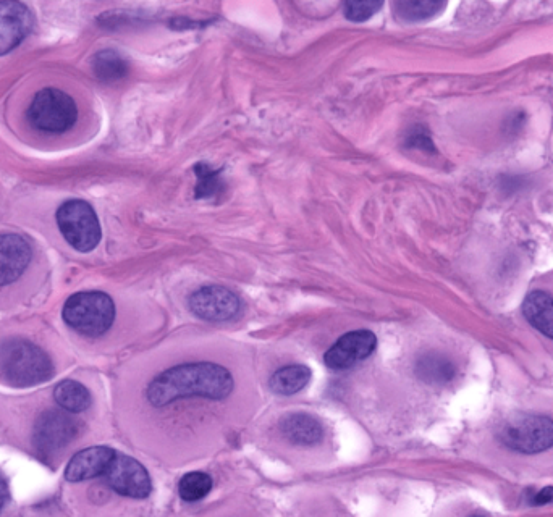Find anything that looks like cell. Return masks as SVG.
<instances>
[{
  "label": "cell",
  "instance_id": "1",
  "mask_svg": "<svg viewBox=\"0 0 553 517\" xmlns=\"http://www.w3.org/2000/svg\"><path fill=\"white\" fill-rule=\"evenodd\" d=\"M235 391L232 372L216 362H185L157 374L146 388V400L154 409L177 404L224 403Z\"/></svg>",
  "mask_w": 553,
  "mask_h": 517
},
{
  "label": "cell",
  "instance_id": "2",
  "mask_svg": "<svg viewBox=\"0 0 553 517\" xmlns=\"http://www.w3.org/2000/svg\"><path fill=\"white\" fill-rule=\"evenodd\" d=\"M0 377L12 387H34L54 377V364L31 341L10 338L0 346Z\"/></svg>",
  "mask_w": 553,
  "mask_h": 517
},
{
  "label": "cell",
  "instance_id": "3",
  "mask_svg": "<svg viewBox=\"0 0 553 517\" xmlns=\"http://www.w3.org/2000/svg\"><path fill=\"white\" fill-rule=\"evenodd\" d=\"M497 438L518 454H541L553 448V419L541 412H516L500 425Z\"/></svg>",
  "mask_w": 553,
  "mask_h": 517
},
{
  "label": "cell",
  "instance_id": "4",
  "mask_svg": "<svg viewBox=\"0 0 553 517\" xmlns=\"http://www.w3.org/2000/svg\"><path fill=\"white\" fill-rule=\"evenodd\" d=\"M68 327L85 337H101L115 320V304L102 291H81L70 296L62 312Z\"/></svg>",
  "mask_w": 553,
  "mask_h": 517
},
{
  "label": "cell",
  "instance_id": "5",
  "mask_svg": "<svg viewBox=\"0 0 553 517\" xmlns=\"http://www.w3.org/2000/svg\"><path fill=\"white\" fill-rule=\"evenodd\" d=\"M28 120L36 130L60 135L75 125L78 109L75 101L64 91L55 88L41 89L28 109Z\"/></svg>",
  "mask_w": 553,
  "mask_h": 517
},
{
  "label": "cell",
  "instance_id": "6",
  "mask_svg": "<svg viewBox=\"0 0 553 517\" xmlns=\"http://www.w3.org/2000/svg\"><path fill=\"white\" fill-rule=\"evenodd\" d=\"M57 223L68 244L80 253L93 251L101 241L98 215L88 202L73 199L62 204L57 211Z\"/></svg>",
  "mask_w": 553,
  "mask_h": 517
},
{
  "label": "cell",
  "instance_id": "7",
  "mask_svg": "<svg viewBox=\"0 0 553 517\" xmlns=\"http://www.w3.org/2000/svg\"><path fill=\"white\" fill-rule=\"evenodd\" d=\"M78 435L75 419L59 409L41 412L34 424L33 445L44 461L54 458L65 450Z\"/></svg>",
  "mask_w": 553,
  "mask_h": 517
},
{
  "label": "cell",
  "instance_id": "8",
  "mask_svg": "<svg viewBox=\"0 0 553 517\" xmlns=\"http://www.w3.org/2000/svg\"><path fill=\"white\" fill-rule=\"evenodd\" d=\"M104 477H106L107 485L114 492L128 496V498L143 500V498H148L152 490L148 471L136 459L130 458L127 454H115Z\"/></svg>",
  "mask_w": 553,
  "mask_h": 517
},
{
  "label": "cell",
  "instance_id": "9",
  "mask_svg": "<svg viewBox=\"0 0 553 517\" xmlns=\"http://www.w3.org/2000/svg\"><path fill=\"white\" fill-rule=\"evenodd\" d=\"M191 312L207 322H227L240 314L241 303L233 291L224 286L209 285L199 288L188 301Z\"/></svg>",
  "mask_w": 553,
  "mask_h": 517
},
{
  "label": "cell",
  "instance_id": "10",
  "mask_svg": "<svg viewBox=\"0 0 553 517\" xmlns=\"http://www.w3.org/2000/svg\"><path fill=\"white\" fill-rule=\"evenodd\" d=\"M377 346V338L369 330H356L338 338L324 356L327 367L332 370H347L368 359Z\"/></svg>",
  "mask_w": 553,
  "mask_h": 517
},
{
  "label": "cell",
  "instance_id": "11",
  "mask_svg": "<svg viewBox=\"0 0 553 517\" xmlns=\"http://www.w3.org/2000/svg\"><path fill=\"white\" fill-rule=\"evenodd\" d=\"M33 13L20 2H0V55L9 54L33 30Z\"/></svg>",
  "mask_w": 553,
  "mask_h": 517
},
{
  "label": "cell",
  "instance_id": "12",
  "mask_svg": "<svg viewBox=\"0 0 553 517\" xmlns=\"http://www.w3.org/2000/svg\"><path fill=\"white\" fill-rule=\"evenodd\" d=\"M523 314L532 328L553 341V278L532 286L524 298Z\"/></svg>",
  "mask_w": 553,
  "mask_h": 517
},
{
  "label": "cell",
  "instance_id": "13",
  "mask_svg": "<svg viewBox=\"0 0 553 517\" xmlns=\"http://www.w3.org/2000/svg\"><path fill=\"white\" fill-rule=\"evenodd\" d=\"M31 256V246L25 238L12 233L0 235V286L17 282L30 265Z\"/></svg>",
  "mask_w": 553,
  "mask_h": 517
},
{
  "label": "cell",
  "instance_id": "14",
  "mask_svg": "<svg viewBox=\"0 0 553 517\" xmlns=\"http://www.w3.org/2000/svg\"><path fill=\"white\" fill-rule=\"evenodd\" d=\"M115 451L109 446H91L73 456L65 469V479L68 482H83V480L96 479L106 474Z\"/></svg>",
  "mask_w": 553,
  "mask_h": 517
},
{
  "label": "cell",
  "instance_id": "15",
  "mask_svg": "<svg viewBox=\"0 0 553 517\" xmlns=\"http://www.w3.org/2000/svg\"><path fill=\"white\" fill-rule=\"evenodd\" d=\"M280 432L288 442L300 446L317 445L324 437L321 422L304 412H293L283 417L280 421Z\"/></svg>",
  "mask_w": 553,
  "mask_h": 517
},
{
  "label": "cell",
  "instance_id": "16",
  "mask_svg": "<svg viewBox=\"0 0 553 517\" xmlns=\"http://www.w3.org/2000/svg\"><path fill=\"white\" fill-rule=\"evenodd\" d=\"M91 68L93 73L99 81L102 83H117V81L123 80L128 75L130 65H128L127 59L119 54L117 51H99L91 59Z\"/></svg>",
  "mask_w": 553,
  "mask_h": 517
},
{
  "label": "cell",
  "instance_id": "17",
  "mask_svg": "<svg viewBox=\"0 0 553 517\" xmlns=\"http://www.w3.org/2000/svg\"><path fill=\"white\" fill-rule=\"evenodd\" d=\"M311 380V370L301 364L282 367L272 375L269 387L274 393L282 396H292L300 393Z\"/></svg>",
  "mask_w": 553,
  "mask_h": 517
},
{
  "label": "cell",
  "instance_id": "18",
  "mask_svg": "<svg viewBox=\"0 0 553 517\" xmlns=\"http://www.w3.org/2000/svg\"><path fill=\"white\" fill-rule=\"evenodd\" d=\"M54 398L64 411L80 414L91 406V393L83 383L64 380L54 390Z\"/></svg>",
  "mask_w": 553,
  "mask_h": 517
},
{
  "label": "cell",
  "instance_id": "19",
  "mask_svg": "<svg viewBox=\"0 0 553 517\" xmlns=\"http://www.w3.org/2000/svg\"><path fill=\"white\" fill-rule=\"evenodd\" d=\"M393 13L405 23H418L435 17L445 9V2L435 0H397L392 4Z\"/></svg>",
  "mask_w": 553,
  "mask_h": 517
},
{
  "label": "cell",
  "instance_id": "20",
  "mask_svg": "<svg viewBox=\"0 0 553 517\" xmlns=\"http://www.w3.org/2000/svg\"><path fill=\"white\" fill-rule=\"evenodd\" d=\"M418 375L427 383H445L452 380L455 366L442 354H426L416 364Z\"/></svg>",
  "mask_w": 553,
  "mask_h": 517
},
{
  "label": "cell",
  "instance_id": "21",
  "mask_svg": "<svg viewBox=\"0 0 553 517\" xmlns=\"http://www.w3.org/2000/svg\"><path fill=\"white\" fill-rule=\"evenodd\" d=\"M196 188L198 199H212L222 196L225 191V183L220 178V170L212 169L211 165L198 164L195 167Z\"/></svg>",
  "mask_w": 553,
  "mask_h": 517
},
{
  "label": "cell",
  "instance_id": "22",
  "mask_svg": "<svg viewBox=\"0 0 553 517\" xmlns=\"http://www.w3.org/2000/svg\"><path fill=\"white\" fill-rule=\"evenodd\" d=\"M212 490V479L204 472H190L183 475L178 484V493L188 503L203 500Z\"/></svg>",
  "mask_w": 553,
  "mask_h": 517
},
{
  "label": "cell",
  "instance_id": "23",
  "mask_svg": "<svg viewBox=\"0 0 553 517\" xmlns=\"http://www.w3.org/2000/svg\"><path fill=\"white\" fill-rule=\"evenodd\" d=\"M382 2L379 0H363V2H345L343 4V13L350 22H366L374 17L380 9Z\"/></svg>",
  "mask_w": 553,
  "mask_h": 517
},
{
  "label": "cell",
  "instance_id": "24",
  "mask_svg": "<svg viewBox=\"0 0 553 517\" xmlns=\"http://www.w3.org/2000/svg\"><path fill=\"white\" fill-rule=\"evenodd\" d=\"M406 144L411 146V148L421 149V151H434L432 139L429 138V135H427L423 128H414L410 136H408V139H406Z\"/></svg>",
  "mask_w": 553,
  "mask_h": 517
},
{
  "label": "cell",
  "instance_id": "25",
  "mask_svg": "<svg viewBox=\"0 0 553 517\" xmlns=\"http://www.w3.org/2000/svg\"><path fill=\"white\" fill-rule=\"evenodd\" d=\"M532 505L541 506V505H549V503H553V488L547 487L542 490V492L537 493V495H534V498H532L531 501Z\"/></svg>",
  "mask_w": 553,
  "mask_h": 517
},
{
  "label": "cell",
  "instance_id": "26",
  "mask_svg": "<svg viewBox=\"0 0 553 517\" xmlns=\"http://www.w3.org/2000/svg\"><path fill=\"white\" fill-rule=\"evenodd\" d=\"M9 485H7V480L0 475V511H2V508H4L5 503L9 501Z\"/></svg>",
  "mask_w": 553,
  "mask_h": 517
},
{
  "label": "cell",
  "instance_id": "27",
  "mask_svg": "<svg viewBox=\"0 0 553 517\" xmlns=\"http://www.w3.org/2000/svg\"><path fill=\"white\" fill-rule=\"evenodd\" d=\"M473 517H484V516H473Z\"/></svg>",
  "mask_w": 553,
  "mask_h": 517
}]
</instances>
